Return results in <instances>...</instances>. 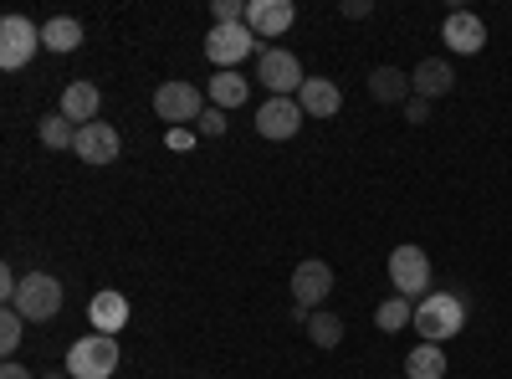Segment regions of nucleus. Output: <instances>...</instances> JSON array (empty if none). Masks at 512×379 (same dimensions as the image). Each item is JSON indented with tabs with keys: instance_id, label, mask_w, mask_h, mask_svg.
Listing matches in <instances>:
<instances>
[{
	"instance_id": "nucleus-29",
	"label": "nucleus",
	"mask_w": 512,
	"mask_h": 379,
	"mask_svg": "<svg viewBox=\"0 0 512 379\" xmlns=\"http://www.w3.org/2000/svg\"><path fill=\"white\" fill-rule=\"evenodd\" d=\"M0 379H31V369L16 364V359H6V364H0Z\"/></svg>"
},
{
	"instance_id": "nucleus-1",
	"label": "nucleus",
	"mask_w": 512,
	"mask_h": 379,
	"mask_svg": "<svg viewBox=\"0 0 512 379\" xmlns=\"http://www.w3.org/2000/svg\"><path fill=\"white\" fill-rule=\"evenodd\" d=\"M410 328L420 333V344H446V339H456V333L466 328V308H461L456 292H425Z\"/></svg>"
},
{
	"instance_id": "nucleus-12",
	"label": "nucleus",
	"mask_w": 512,
	"mask_h": 379,
	"mask_svg": "<svg viewBox=\"0 0 512 379\" xmlns=\"http://www.w3.org/2000/svg\"><path fill=\"white\" fill-rule=\"evenodd\" d=\"M441 41L451 52H461V57H472V52H482L487 47V21L482 16H472V11H446V26H441Z\"/></svg>"
},
{
	"instance_id": "nucleus-22",
	"label": "nucleus",
	"mask_w": 512,
	"mask_h": 379,
	"mask_svg": "<svg viewBox=\"0 0 512 379\" xmlns=\"http://www.w3.org/2000/svg\"><path fill=\"white\" fill-rule=\"evenodd\" d=\"M36 139H41V149H72L77 144V129H72V118L47 113V118H36Z\"/></svg>"
},
{
	"instance_id": "nucleus-6",
	"label": "nucleus",
	"mask_w": 512,
	"mask_h": 379,
	"mask_svg": "<svg viewBox=\"0 0 512 379\" xmlns=\"http://www.w3.org/2000/svg\"><path fill=\"white\" fill-rule=\"evenodd\" d=\"M256 82L272 93V98H297L303 93V62H297L292 52H282V47H267L262 57H256Z\"/></svg>"
},
{
	"instance_id": "nucleus-5",
	"label": "nucleus",
	"mask_w": 512,
	"mask_h": 379,
	"mask_svg": "<svg viewBox=\"0 0 512 379\" xmlns=\"http://www.w3.org/2000/svg\"><path fill=\"white\" fill-rule=\"evenodd\" d=\"M210 108V98H205V88H195V82H159L154 88V113L164 118V123H200V113Z\"/></svg>"
},
{
	"instance_id": "nucleus-2",
	"label": "nucleus",
	"mask_w": 512,
	"mask_h": 379,
	"mask_svg": "<svg viewBox=\"0 0 512 379\" xmlns=\"http://www.w3.org/2000/svg\"><path fill=\"white\" fill-rule=\"evenodd\" d=\"M62 298H67V292H62V282L52 272H26L21 287H16V298H11V308L26 323H47V318L62 313Z\"/></svg>"
},
{
	"instance_id": "nucleus-4",
	"label": "nucleus",
	"mask_w": 512,
	"mask_h": 379,
	"mask_svg": "<svg viewBox=\"0 0 512 379\" xmlns=\"http://www.w3.org/2000/svg\"><path fill=\"white\" fill-rule=\"evenodd\" d=\"M251 52L262 57L267 47L251 36V26H246V21H236V26H210V36H205V57L216 62L221 72H241V62H246Z\"/></svg>"
},
{
	"instance_id": "nucleus-8",
	"label": "nucleus",
	"mask_w": 512,
	"mask_h": 379,
	"mask_svg": "<svg viewBox=\"0 0 512 379\" xmlns=\"http://www.w3.org/2000/svg\"><path fill=\"white\" fill-rule=\"evenodd\" d=\"M390 282L400 298H425V287H431V257L420 246H395L390 251Z\"/></svg>"
},
{
	"instance_id": "nucleus-24",
	"label": "nucleus",
	"mask_w": 512,
	"mask_h": 379,
	"mask_svg": "<svg viewBox=\"0 0 512 379\" xmlns=\"http://www.w3.org/2000/svg\"><path fill=\"white\" fill-rule=\"evenodd\" d=\"M308 339H313L318 349H338V344H344V318L328 313V308H318V313L308 318Z\"/></svg>"
},
{
	"instance_id": "nucleus-15",
	"label": "nucleus",
	"mask_w": 512,
	"mask_h": 379,
	"mask_svg": "<svg viewBox=\"0 0 512 379\" xmlns=\"http://www.w3.org/2000/svg\"><path fill=\"white\" fill-rule=\"evenodd\" d=\"M88 323H93V333H108V339H118V328L128 323V298H123V292H113V287L93 292Z\"/></svg>"
},
{
	"instance_id": "nucleus-3",
	"label": "nucleus",
	"mask_w": 512,
	"mask_h": 379,
	"mask_svg": "<svg viewBox=\"0 0 512 379\" xmlns=\"http://www.w3.org/2000/svg\"><path fill=\"white\" fill-rule=\"evenodd\" d=\"M113 369H118V339H108V333H82L67 349L72 379H113Z\"/></svg>"
},
{
	"instance_id": "nucleus-27",
	"label": "nucleus",
	"mask_w": 512,
	"mask_h": 379,
	"mask_svg": "<svg viewBox=\"0 0 512 379\" xmlns=\"http://www.w3.org/2000/svg\"><path fill=\"white\" fill-rule=\"evenodd\" d=\"M338 11H344V21H364L374 6H369V0H344V6H338Z\"/></svg>"
},
{
	"instance_id": "nucleus-16",
	"label": "nucleus",
	"mask_w": 512,
	"mask_h": 379,
	"mask_svg": "<svg viewBox=\"0 0 512 379\" xmlns=\"http://www.w3.org/2000/svg\"><path fill=\"white\" fill-rule=\"evenodd\" d=\"M98 108H103V93H98V82H67L62 88V118H72L77 129L82 123H98Z\"/></svg>"
},
{
	"instance_id": "nucleus-14",
	"label": "nucleus",
	"mask_w": 512,
	"mask_h": 379,
	"mask_svg": "<svg viewBox=\"0 0 512 379\" xmlns=\"http://www.w3.org/2000/svg\"><path fill=\"white\" fill-rule=\"evenodd\" d=\"M451 88H456V72H451V62H441V57H425V62L410 72V93L425 98V103L446 98Z\"/></svg>"
},
{
	"instance_id": "nucleus-19",
	"label": "nucleus",
	"mask_w": 512,
	"mask_h": 379,
	"mask_svg": "<svg viewBox=\"0 0 512 379\" xmlns=\"http://www.w3.org/2000/svg\"><path fill=\"white\" fill-rule=\"evenodd\" d=\"M205 98H210V108L231 113V108H241L251 98V82L241 72H216V77H210V88H205Z\"/></svg>"
},
{
	"instance_id": "nucleus-11",
	"label": "nucleus",
	"mask_w": 512,
	"mask_h": 379,
	"mask_svg": "<svg viewBox=\"0 0 512 379\" xmlns=\"http://www.w3.org/2000/svg\"><path fill=\"white\" fill-rule=\"evenodd\" d=\"M72 154H77L82 164H118L123 139H118L113 123H82V129H77V144H72Z\"/></svg>"
},
{
	"instance_id": "nucleus-23",
	"label": "nucleus",
	"mask_w": 512,
	"mask_h": 379,
	"mask_svg": "<svg viewBox=\"0 0 512 379\" xmlns=\"http://www.w3.org/2000/svg\"><path fill=\"white\" fill-rule=\"evenodd\" d=\"M374 323H379V333H400V328H410L415 323V308H410V298H384L379 308H374Z\"/></svg>"
},
{
	"instance_id": "nucleus-13",
	"label": "nucleus",
	"mask_w": 512,
	"mask_h": 379,
	"mask_svg": "<svg viewBox=\"0 0 512 379\" xmlns=\"http://www.w3.org/2000/svg\"><path fill=\"white\" fill-rule=\"evenodd\" d=\"M292 21H297L292 0H251V6H246V26H251L256 41H277Z\"/></svg>"
},
{
	"instance_id": "nucleus-25",
	"label": "nucleus",
	"mask_w": 512,
	"mask_h": 379,
	"mask_svg": "<svg viewBox=\"0 0 512 379\" xmlns=\"http://www.w3.org/2000/svg\"><path fill=\"white\" fill-rule=\"evenodd\" d=\"M21 339H26V318L16 308H6V313H0V349H6V359L21 349Z\"/></svg>"
},
{
	"instance_id": "nucleus-21",
	"label": "nucleus",
	"mask_w": 512,
	"mask_h": 379,
	"mask_svg": "<svg viewBox=\"0 0 512 379\" xmlns=\"http://www.w3.org/2000/svg\"><path fill=\"white\" fill-rule=\"evenodd\" d=\"M446 374V354L441 344H415L405 359V379H441Z\"/></svg>"
},
{
	"instance_id": "nucleus-20",
	"label": "nucleus",
	"mask_w": 512,
	"mask_h": 379,
	"mask_svg": "<svg viewBox=\"0 0 512 379\" xmlns=\"http://www.w3.org/2000/svg\"><path fill=\"white\" fill-rule=\"evenodd\" d=\"M41 47L47 52H77L82 47V21L77 16H52L41 26Z\"/></svg>"
},
{
	"instance_id": "nucleus-7",
	"label": "nucleus",
	"mask_w": 512,
	"mask_h": 379,
	"mask_svg": "<svg viewBox=\"0 0 512 379\" xmlns=\"http://www.w3.org/2000/svg\"><path fill=\"white\" fill-rule=\"evenodd\" d=\"M41 47V26L31 16H6L0 21V67L6 72H21Z\"/></svg>"
},
{
	"instance_id": "nucleus-30",
	"label": "nucleus",
	"mask_w": 512,
	"mask_h": 379,
	"mask_svg": "<svg viewBox=\"0 0 512 379\" xmlns=\"http://www.w3.org/2000/svg\"><path fill=\"white\" fill-rule=\"evenodd\" d=\"M195 139H190V129H169V149H190Z\"/></svg>"
},
{
	"instance_id": "nucleus-31",
	"label": "nucleus",
	"mask_w": 512,
	"mask_h": 379,
	"mask_svg": "<svg viewBox=\"0 0 512 379\" xmlns=\"http://www.w3.org/2000/svg\"><path fill=\"white\" fill-rule=\"evenodd\" d=\"M41 379H72V374L67 369H52V374H41Z\"/></svg>"
},
{
	"instance_id": "nucleus-28",
	"label": "nucleus",
	"mask_w": 512,
	"mask_h": 379,
	"mask_svg": "<svg viewBox=\"0 0 512 379\" xmlns=\"http://www.w3.org/2000/svg\"><path fill=\"white\" fill-rule=\"evenodd\" d=\"M405 118H410V123H425V118H431V103H425V98H410V103H405Z\"/></svg>"
},
{
	"instance_id": "nucleus-9",
	"label": "nucleus",
	"mask_w": 512,
	"mask_h": 379,
	"mask_svg": "<svg viewBox=\"0 0 512 379\" xmlns=\"http://www.w3.org/2000/svg\"><path fill=\"white\" fill-rule=\"evenodd\" d=\"M303 103H297V98H267L262 108H256V134H262V139H292L297 129H303Z\"/></svg>"
},
{
	"instance_id": "nucleus-26",
	"label": "nucleus",
	"mask_w": 512,
	"mask_h": 379,
	"mask_svg": "<svg viewBox=\"0 0 512 379\" xmlns=\"http://www.w3.org/2000/svg\"><path fill=\"white\" fill-rule=\"evenodd\" d=\"M195 134L221 139V134H226V113H221V108H205V113H200V123H195Z\"/></svg>"
},
{
	"instance_id": "nucleus-10",
	"label": "nucleus",
	"mask_w": 512,
	"mask_h": 379,
	"mask_svg": "<svg viewBox=\"0 0 512 379\" xmlns=\"http://www.w3.org/2000/svg\"><path fill=\"white\" fill-rule=\"evenodd\" d=\"M328 292H333V267L328 262H318V257L297 262V272H292V303H303L308 313H318Z\"/></svg>"
},
{
	"instance_id": "nucleus-18",
	"label": "nucleus",
	"mask_w": 512,
	"mask_h": 379,
	"mask_svg": "<svg viewBox=\"0 0 512 379\" xmlns=\"http://www.w3.org/2000/svg\"><path fill=\"white\" fill-rule=\"evenodd\" d=\"M369 98L374 103H410L415 93H410V72H400V67H374L369 72Z\"/></svg>"
},
{
	"instance_id": "nucleus-17",
	"label": "nucleus",
	"mask_w": 512,
	"mask_h": 379,
	"mask_svg": "<svg viewBox=\"0 0 512 379\" xmlns=\"http://www.w3.org/2000/svg\"><path fill=\"white\" fill-rule=\"evenodd\" d=\"M297 103H303L308 118H333L338 108H344V93H338L333 77H308L303 93H297Z\"/></svg>"
}]
</instances>
